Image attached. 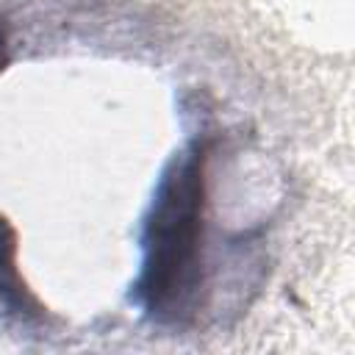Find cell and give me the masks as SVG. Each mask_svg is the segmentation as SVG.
Segmentation results:
<instances>
[{
    "label": "cell",
    "instance_id": "6da1fadb",
    "mask_svg": "<svg viewBox=\"0 0 355 355\" xmlns=\"http://www.w3.org/2000/svg\"><path fill=\"white\" fill-rule=\"evenodd\" d=\"M208 147L194 144L164 172L147 222L136 297L147 313L175 319L200 288Z\"/></svg>",
    "mask_w": 355,
    "mask_h": 355
},
{
    "label": "cell",
    "instance_id": "7a4b0ae2",
    "mask_svg": "<svg viewBox=\"0 0 355 355\" xmlns=\"http://www.w3.org/2000/svg\"><path fill=\"white\" fill-rule=\"evenodd\" d=\"M25 286L17 275V233L0 216V297L19 294Z\"/></svg>",
    "mask_w": 355,
    "mask_h": 355
},
{
    "label": "cell",
    "instance_id": "3957f363",
    "mask_svg": "<svg viewBox=\"0 0 355 355\" xmlns=\"http://www.w3.org/2000/svg\"><path fill=\"white\" fill-rule=\"evenodd\" d=\"M0 64H3V55H0Z\"/></svg>",
    "mask_w": 355,
    "mask_h": 355
}]
</instances>
